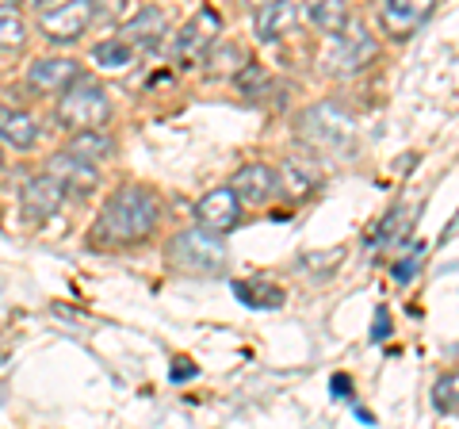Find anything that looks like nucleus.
<instances>
[{"instance_id":"1","label":"nucleus","mask_w":459,"mask_h":429,"mask_svg":"<svg viewBox=\"0 0 459 429\" xmlns=\"http://www.w3.org/2000/svg\"><path fill=\"white\" fill-rule=\"evenodd\" d=\"M161 219V199L153 188L142 184H123L108 196V204L100 207L96 223H92V246L100 250H126L138 246L157 231Z\"/></svg>"},{"instance_id":"2","label":"nucleus","mask_w":459,"mask_h":429,"mask_svg":"<svg viewBox=\"0 0 459 429\" xmlns=\"http://www.w3.org/2000/svg\"><path fill=\"white\" fill-rule=\"evenodd\" d=\"M165 261L180 276H222L230 265V250L219 234H207L199 226H192V231H184L169 241Z\"/></svg>"},{"instance_id":"3","label":"nucleus","mask_w":459,"mask_h":429,"mask_svg":"<svg viewBox=\"0 0 459 429\" xmlns=\"http://www.w3.org/2000/svg\"><path fill=\"white\" fill-rule=\"evenodd\" d=\"M111 119V96L100 81L92 77H77L57 100V123L69 135H84V131H100Z\"/></svg>"},{"instance_id":"4","label":"nucleus","mask_w":459,"mask_h":429,"mask_svg":"<svg viewBox=\"0 0 459 429\" xmlns=\"http://www.w3.org/2000/svg\"><path fill=\"white\" fill-rule=\"evenodd\" d=\"M35 8H39V31L50 42H57V47L77 42L96 20L92 0H39Z\"/></svg>"},{"instance_id":"5","label":"nucleus","mask_w":459,"mask_h":429,"mask_svg":"<svg viewBox=\"0 0 459 429\" xmlns=\"http://www.w3.org/2000/svg\"><path fill=\"white\" fill-rule=\"evenodd\" d=\"M219 31H222L219 12H214V8H199L195 16L177 31V39H172V58H177L184 69L204 66L207 50L219 42Z\"/></svg>"},{"instance_id":"6","label":"nucleus","mask_w":459,"mask_h":429,"mask_svg":"<svg viewBox=\"0 0 459 429\" xmlns=\"http://www.w3.org/2000/svg\"><path fill=\"white\" fill-rule=\"evenodd\" d=\"M299 135L314 150H344L352 138V119L337 104H314L299 116Z\"/></svg>"},{"instance_id":"7","label":"nucleus","mask_w":459,"mask_h":429,"mask_svg":"<svg viewBox=\"0 0 459 429\" xmlns=\"http://www.w3.org/2000/svg\"><path fill=\"white\" fill-rule=\"evenodd\" d=\"M376 58H379L376 35H368L360 23H349L337 35V47L329 54V69H333L337 77H352V74H360V69H368Z\"/></svg>"},{"instance_id":"8","label":"nucleus","mask_w":459,"mask_h":429,"mask_svg":"<svg viewBox=\"0 0 459 429\" xmlns=\"http://www.w3.org/2000/svg\"><path fill=\"white\" fill-rule=\"evenodd\" d=\"M230 192H234L238 204H249V207H268L272 199H276V169L264 165V162H249L241 165L234 180L226 184Z\"/></svg>"},{"instance_id":"9","label":"nucleus","mask_w":459,"mask_h":429,"mask_svg":"<svg viewBox=\"0 0 459 429\" xmlns=\"http://www.w3.org/2000/svg\"><path fill=\"white\" fill-rule=\"evenodd\" d=\"M47 177H50V180H57V188L65 192V199H69V196L84 199V196H92V192L100 188V169H96V165L77 162V157H69L65 150L50 157Z\"/></svg>"},{"instance_id":"10","label":"nucleus","mask_w":459,"mask_h":429,"mask_svg":"<svg viewBox=\"0 0 459 429\" xmlns=\"http://www.w3.org/2000/svg\"><path fill=\"white\" fill-rule=\"evenodd\" d=\"M195 219H199V231L222 238L226 231H234V226H238L241 204L234 199V192H230V188H211V192L195 204Z\"/></svg>"},{"instance_id":"11","label":"nucleus","mask_w":459,"mask_h":429,"mask_svg":"<svg viewBox=\"0 0 459 429\" xmlns=\"http://www.w3.org/2000/svg\"><path fill=\"white\" fill-rule=\"evenodd\" d=\"M429 12H433V0H386L379 8V27L391 39H410L429 20Z\"/></svg>"},{"instance_id":"12","label":"nucleus","mask_w":459,"mask_h":429,"mask_svg":"<svg viewBox=\"0 0 459 429\" xmlns=\"http://www.w3.org/2000/svg\"><path fill=\"white\" fill-rule=\"evenodd\" d=\"M62 204H65V192L57 188V180H50L47 173L31 177L20 192V211H23V219H31V223L50 219V214H57Z\"/></svg>"},{"instance_id":"13","label":"nucleus","mask_w":459,"mask_h":429,"mask_svg":"<svg viewBox=\"0 0 459 429\" xmlns=\"http://www.w3.org/2000/svg\"><path fill=\"white\" fill-rule=\"evenodd\" d=\"M77 77V58H69V54H50V58H39L27 69V84L35 92H65Z\"/></svg>"},{"instance_id":"14","label":"nucleus","mask_w":459,"mask_h":429,"mask_svg":"<svg viewBox=\"0 0 459 429\" xmlns=\"http://www.w3.org/2000/svg\"><path fill=\"white\" fill-rule=\"evenodd\" d=\"M165 35H169L165 12H161V8H138V16H131V20L123 23L119 42H126V47H131L134 54H142V50H153Z\"/></svg>"},{"instance_id":"15","label":"nucleus","mask_w":459,"mask_h":429,"mask_svg":"<svg viewBox=\"0 0 459 429\" xmlns=\"http://www.w3.org/2000/svg\"><path fill=\"white\" fill-rule=\"evenodd\" d=\"M299 23V4H287V0H272V4H261L253 16V31L261 42H276L280 35H287Z\"/></svg>"},{"instance_id":"16","label":"nucleus","mask_w":459,"mask_h":429,"mask_svg":"<svg viewBox=\"0 0 459 429\" xmlns=\"http://www.w3.org/2000/svg\"><path fill=\"white\" fill-rule=\"evenodd\" d=\"M0 142L12 146V150H31L35 142H39L35 119L27 116V111H20V108L0 104Z\"/></svg>"},{"instance_id":"17","label":"nucleus","mask_w":459,"mask_h":429,"mask_svg":"<svg viewBox=\"0 0 459 429\" xmlns=\"http://www.w3.org/2000/svg\"><path fill=\"white\" fill-rule=\"evenodd\" d=\"M69 157H77L84 165H96V162H108L115 153V138L108 131H84V135H69Z\"/></svg>"},{"instance_id":"18","label":"nucleus","mask_w":459,"mask_h":429,"mask_svg":"<svg viewBox=\"0 0 459 429\" xmlns=\"http://www.w3.org/2000/svg\"><path fill=\"white\" fill-rule=\"evenodd\" d=\"M299 16H307L322 35H341L352 23L349 4H341V0H318V4H307Z\"/></svg>"},{"instance_id":"19","label":"nucleus","mask_w":459,"mask_h":429,"mask_svg":"<svg viewBox=\"0 0 459 429\" xmlns=\"http://www.w3.org/2000/svg\"><path fill=\"white\" fill-rule=\"evenodd\" d=\"M234 295L246 307H256V311H280L283 307V292L268 280H234Z\"/></svg>"},{"instance_id":"20","label":"nucleus","mask_w":459,"mask_h":429,"mask_svg":"<svg viewBox=\"0 0 459 429\" xmlns=\"http://www.w3.org/2000/svg\"><path fill=\"white\" fill-rule=\"evenodd\" d=\"M204 66H207V74L211 77H226V74H241V69L249 66V58H246V50L238 47V42H214V47L207 50V58H204Z\"/></svg>"},{"instance_id":"21","label":"nucleus","mask_w":459,"mask_h":429,"mask_svg":"<svg viewBox=\"0 0 459 429\" xmlns=\"http://www.w3.org/2000/svg\"><path fill=\"white\" fill-rule=\"evenodd\" d=\"M92 62L104 69V74H123V69L134 66V50L126 47V42H119V39H104V42H96L92 47Z\"/></svg>"},{"instance_id":"22","label":"nucleus","mask_w":459,"mask_h":429,"mask_svg":"<svg viewBox=\"0 0 459 429\" xmlns=\"http://www.w3.org/2000/svg\"><path fill=\"white\" fill-rule=\"evenodd\" d=\"M406 214H410V207H394L391 214H386V219H379L376 231L368 234V250H379V246L386 250V246H394V241H402V234L410 231V219H406Z\"/></svg>"},{"instance_id":"23","label":"nucleus","mask_w":459,"mask_h":429,"mask_svg":"<svg viewBox=\"0 0 459 429\" xmlns=\"http://www.w3.org/2000/svg\"><path fill=\"white\" fill-rule=\"evenodd\" d=\"M314 192V177L310 173H303L299 165H291L287 162L283 169H276V196H287V199H307Z\"/></svg>"},{"instance_id":"24","label":"nucleus","mask_w":459,"mask_h":429,"mask_svg":"<svg viewBox=\"0 0 459 429\" xmlns=\"http://www.w3.org/2000/svg\"><path fill=\"white\" fill-rule=\"evenodd\" d=\"M27 39V23L16 8L0 4V50H12V47H23Z\"/></svg>"},{"instance_id":"25","label":"nucleus","mask_w":459,"mask_h":429,"mask_svg":"<svg viewBox=\"0 0 459 429\" xmlns=\"http://www.w3.org/2000/svg\"><path fill=\"white\" fill-rule=\"evenodd\" d=\"M455 395H459V380H455V372H444V376L433 383V407H437V414H444V418H452V414H455Z\"/></svg>"},{"instance_id":"26","label":"nucleus","mask_w":459,"mask_h":429,"mask_svg":"<svg viewBox=\"0 0 459 429\" xmlns=\"http://www.w3.org/2000/svg\"><path fill=\"white\" fill-rule=\"evenodd\" d=\"M418 265H421V246H413V253L402 257V261L394 265V280H398V284H410L413 273H418Z\"/></svg>"},{"instance_id":"27","label":"nucleus","mask_w":459,"mask_h":429,"mask_svg":"<svg viewBox=\"0 0 459 429\" xmlns=\"http://www.w3.org/2000/svg\"><path fill=\"white\" fill-rule=\"evenodd\" d=\"M386 334H391V314H386V307H379L376 322H371V341H383Z\"/></svg>"},{"instance_id":"28","label":"nucleus","mask_w":459,"mask_h":429,"mask_svg":"<svg viewBox=\"0 0 459 429\" xmlns=\"http://www.w3.org/2000/svg\"><path fill=\"white\" fill-rule=\"evenodd\" d=\"M188 376H195L192 364H188V361H177V372H172V380H188Z\"/></svg>"},{"instance_id":"29","label":"nucleus","mask_w":459,"mask_h":429,"mask_svg":"<svg viewBox=\"0 0 459 429\" xmlns=\"http://www.w3.org/2000/svg\"><path fill=\"white\" fill-rule=\"evenodd\" d=\"M333 391H337V395H344V391H349V380L337 376V380H333Z\"/></svg>"},{"instance_id":"30","label":"nucleus","mask_w":459,"mask_h":429,"mask_svg":"<svg viewBox=\"0 0 459 429\" xmlns=\"http://www.w3.org/2000/svg\"><path fill=\"white\" fill-rule=\"evenodd\" d=\"M0 169H4V150H0Z\"/></svg>"}]
</instances>
